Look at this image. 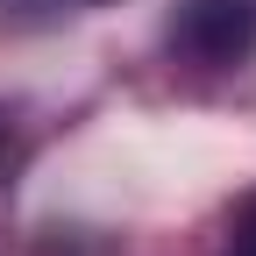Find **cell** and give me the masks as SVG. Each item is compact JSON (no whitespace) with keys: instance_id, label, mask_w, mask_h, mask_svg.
Wrapping results in <instances>:
<instances>
[{"instance_id":"cell-1","label":"cell","mask_w":256,"mask_h":256,"mask_svg":"<svg viewBox=\"0 0 256 256\" xmlns=\"http://www.w3.org/2000/svg\"><path fill=\"white\" fill-rule=\"evenodd\" d=\"M171 50L192 64H242L256 50V0H185L171 22Z\"/></svg>"},{"instance_id":"cell-2","label":"cell","mask_w":256,"mask_h":256,"mask_svg":"<svg viewBox=\"0 0 256 256\" xmlns=\"http://www.w3.org/2000/svg\"><path fill=\"white\" fill-rule=\"evenodd\" d=\"M235 256H256V206H249V220H242V235H235Z\"/></svg>"},{"instance_id":"cell-3","label":"cell","mask_w":256,"mask_h":256,"mask_svg":"<svg viewBox=\"0 0 256 256\" xmlns=\"http://www.w3.org/2000/svg\"><path fill=\"white\" fill-rule=\"evenodd\" d=\"M0 150H8V114H0Z\"/></svg>"}]
</instances>
